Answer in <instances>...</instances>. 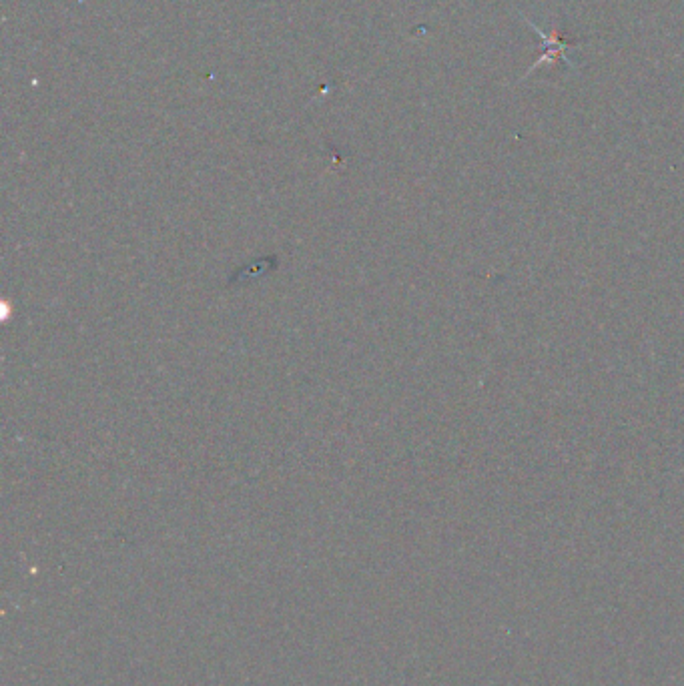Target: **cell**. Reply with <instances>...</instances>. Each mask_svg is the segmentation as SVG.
<instances>
[{
  "instance_id": "6da1fadb",
  "label": "cell",
  "mask_w": 684,
  "mask_h": 686,
  "mask_svg": "<svg viewBox=\"0 0 684 686\" xmlns=\"http://www.w3.org/2000/svg\"><path fill=\"white\" fill-rule=\"evenodd\" d=\"M524 21H526V25L542 39V45H544V53L536 59V63L528 69V73H526L524 77L532 75L534 71H538V69H542V67H552V65H556V61H560V59L564 61L566 67H570V69L576 67L574 61H572V57H570V49H576V41H564V39H560V35H558L556 29L544 31L540 25H536V23H534L532 19H528V17H524Z\"/></svg>"
}]
</instances>
